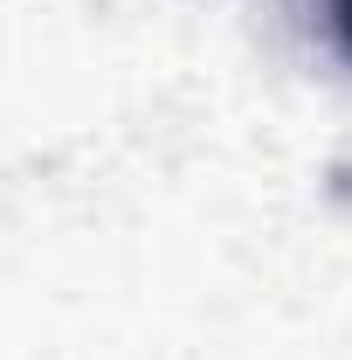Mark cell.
<instances>
[{
  "instance_id": "6da1fadb",
  "label": "cell",
  "mask_w": 352,
  "mask_h": 360,
  "mask_svg": "<svg viewBox=\"0 0 352 360\" xmlns=\"http://www.w3.org/2000/svg\"><path fill=\"white\" fill-rule=\"evenodd\" d=\"M332 28H339V42H346V56H352V0H332Z\"/></svg>"
}]
</instances>
